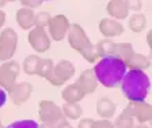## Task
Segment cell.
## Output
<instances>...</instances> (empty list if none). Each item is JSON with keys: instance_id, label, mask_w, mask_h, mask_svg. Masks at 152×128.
Instances as JSON below:
<instances>
[{"instance_id": "836d02e7", "label": "cell", "mask_w": 152, "mask_h": 128, "mask_svg": "<svg viewBox=\"0 0 152 128\" xmlns=\"http://www.w3.org/2000/svg\"><path fill=\"white\" fill-rule=\"evenodd\" d=\"M151 36H152V30H149V32H148V35H147V43H148L149 48L152 47V39H151Z\"/></svg>"}, {"instance_id": "ffe728a7", "label": "cell", "mask_w": 152, "mask_h": 128, "mask_svg": "<svg viewBox=\"0 0 152 128\" xmlns=\"http://www.w3.org/2000/svg\"><path fill=\"white\" fill-rule=\"evenodd\" d=\"M53 70H54V62L50 58H40L39 64H37L36 74L39 77H43L46 80H50L53 76Z\"/></svg>"}, {"instance_id": "277c9868", "label": "cell", "mask_w": 152, "mask_h": 128, "mask_svg": "<svg viewBox=\"0 0 152 128\" xmlns=\"http://www.w3.org/2000/svg\"><path fill=\"white\" fill-rule=\"evenodd\" d=\"M39 119L42 124H46L50 128H60L66 121L60 106L47 99L39 102Z\"/></svg>"}, {"instance_id": "9a60e30c", "label": "cell", "mask_w": 152, "mask_h": 128, "mask_svg": "<svg viewBox=\"0 0 152 128\" xmlns=\"http://www.w3.org/2000/svg\"><path fill=\"white\" fill-rule=\"evenodd\" d=\"M107 12L112 17L113 20L120 21L126 20L130 11H129L124 0H109V3L107 4Z\"/></svg>"}, {"instance_id": "f546056e", "label": "cell", "mask_w": 152, "mask_h": 128, "mask_svg": "<svg viewBox=\"0 0 152 128\" xmlns=\"http://www.w3.org/2000/svg\"><path fill=\"white\" fill-rule=\"evenodd\" d=\"M22 7H26V8H36V7H40L43 4V0H20Z\"/></svg>"}, {"instance_id": "6da1fadb", "label": "cell", "mask_w": 152, "mask_h": 128, "mask_svg": "<svg viewBox=\"0 0 152 128\" xmlns=\"http://www.w3.org/2000/svg\"><path fill=\"white\" fill-rule=\"evenodd\" d=\"M93 72L96 74L97 81L105 88H116L120 85L124 73L127 72L124 61L115 55H107L100 58L96 64Z\"/></svg>"}, {"instance_id": "d6986e66", "label": "cell", "mask_w": 152, "mask_h": 128, "mask_svg": "<svg viewBox=\"0 0 152 128\" xmlns=\"http://www.w3.org/2000/svg\"><path fill=\"white\" fill-rule=\"evenodd\" d=\"M61 110H62V114H64L66 120H72V121L79 120L82 117V113H83V109H82V106L79 103H69V102H65L62 105Z\"/></svg>"}, {"instance_id": "f1b7e54d", "label": "cell", "mask_w": 152, "mask_h": 128, "mask_svg": "<svg viewBox=\"0 0 152 128\" xmlns=\"http://www.w3.org/2000/svg\"><path fill=\"white\" fill-rule=\"evenodd\" d=\"M91 128H115L113 123H111L107 119H101V120H93Z\"/></svg>"}, {"instance_id": "484cf974", "label": "cell", "mask_w": 152, "mask_h": 128, "mask_svg": "<svg viewBox=\"0 0 152 128\" xmlns=\"http://www.w3.org/2000/svg\"><path fill=\"white\" fill-rule=\"evenodd\" d=\"M6 128H40V124L32 119H26V120L12 121L11 124H8Z\"/></svg>"}, {"instance_id": "7402d4cb", "label": "cell", "mask_w": 152, "mask_h": 128, "mask_svg": "<svg viewBox=\"0 0 152 128\" xmlns=\"http://www.w3.org/2000/svg\"><path fill=\"white\" fill-rule=\"evenodd\" d=\"M133 54H134V48L130 43H115V50H113L115 56L126 62Z\"/></svg>"}, {"instance_id": "2e32d148", "label": "cell", "mask_w": 152, "mask_h": 128, "mask_svg": "<svg viewBox=\"0 0 152 128\" xmlns=\"http://www.w3.org/2000/svg\"><path fill=\"white\" fill-rule=\"evenodd\" d=\"M61 96L65 102H69V103H79L80 101L83 99L86 94L82 91V88L76 83H72V84L66 85V87L62 90L61 92Z\"/></svg>"}, {"instance_id": "8992f818", "label": "cell", "mask_w": 152, "mask_h": 128, "mask_svg": "<svg viewBox=\"0 0 152 128\" xmlns=\"http://www.w3.org/2000/svg\"><path fill=\"white\" fill-rule=\"evenodd\" d=\"M76 69L72 62L68 59H61L58 64H54V70H53V76L48 80V83L54 87H61L64 85L66 81H69L75 76Z\"/></svg>"}, {"instance_id": "7c38bea8", "label": "cell", "mask_w": 152, "mask_h": 128, "mask_svg": "<svg viewBox=\"0 0 152 128\" xmlns=\"http://www.w3.org/2000/svg\"><path fill=\"white\" fill-rule=\"evenodd\" d=\"M98 29L100 32L104 35L105 39H112V37L122 36L124 33L123 25L118 22L113 18H102L98 24Z\"/></svg>"}, {"instance_id": "30bf717a", "label": "cell", "mask_w": 152, "mask_h": 128, "mask_svg": "<svg viewBox=\"0 0 152 128\" xmlns=\"http://www.w3.org/2000/svg\"><path fill=\"white\" fill-rule=\"evenodd\" d=\"M33 92V85L28 81H21V83H15L10 90L7 91V95L10 96V99L12 101V103L15 106H21V105L26 103L31 98Z\"/></svg>"}, {"instance_id": "ba28073f", "label": "cell", "mask_w": 152, "mask_h": 128, "mask_svg": "<svg viewBox=\"0 0 152 128\" xmlns=\"http://www.w3.org/2000/svg\"><path fill=\"white\" fill-rule=\"evenodd\" d=\"M28 41L31 44V47L36 52L42 54L50 50L51 47V39L48 36V33L46 32L44 28H32L28 33Z\"/></svg>"}, {"instance_id": "5b68a950", "label": "cell", "mask_w": 152, "mask_h": 128, "mask_svg": "<svg viewBox=\"0 0 152 128\" xmlns=\"http://www.w3.org/2000/svg\"><path fill=\"white\" fill-rule=\"evenodd\" d=\"M18 47V35L14 29L6 28L0 32V62L12 59Z\"/></svg>"}, {"instance_id": "d4e9b609", "label": "cell", "mask_w": 152, "mask_h": 128, "mask_svg": "<svg viewBox=\"0 0 152 128\" xmlns=\"http://www.w3.org/2000/svg\"><path fill=\"white\" fill-rule=\"evenodd\" d=\"M134 119L130 113L123 109V112L120 113L119 116L116 117V121L113 123V127L115 128H133L134 127Z\"/></svg>"}, {"instance_id": "ac0fdd59", "label": "cell", "mask_w": 152, "mask_h": 128, "mask_svg": "<svg viewBox=\"0 0 152 128\" xmlns=\"http://www.w3.org/2000/svg\"><path fill=\"white\" fill-rule=\"evenodd\" d=\"M124 64H126V68L130 69V70H145L151 66V61H149L148 56L134 52Z\"/></svg>"}, {"instance_id": "44dd1931", "label": "cell", "mask_w": 152, "mask_h": 128, "mask_svg": "<svg viewBox=\"0 0 152 128\" xmlns=\"http://www.w3.org/2000/svg\"><path fill=\"white\" fill-rule=\"evenodd\" d=\"M147 26V17L141 12H134L129 20V28L134 33H141Z\"/></svg>"}, {"instance_id": "9c48e42d", "label": "cell", "mask_w": 152, "mask_h": 128, "mask_svg": "<svg viewBox=\"0 0 152 128\" xmlns=\"http://www.w3.org/2000/svg\"><path fill=\"white\" fill-rule=\"evenodd\" d=\"M48 36L50 39L54 41H61L66 36L68 33V29L71 26V22L65 15L62 14H58L56 17H51V20L48 22Z\"/></svg>"}, {"instance_id": "603a6c76", "label": "cell", "mask_w": 152, "mask_h": 128, "mask_svg": "<svg viewBox=\"0 0 152 128\" xmlns=\"http://www.w3.org/2000/svg\"><path fill=\"white\" fill-rule=\"evenodd\" d=\"M39 59H40L39 55H28L26 58H25L24 62H22V65H21V69L24 70L25 74H28V76L36 74Z\"/></svg>"}, {"instance_id": "d6a6232c", "label": "cell", "mask_w": 152, "mask_h": 128, "mask_svg": "<svg viewBox=\"0 0 152 128\" xmlns=\"http://www.w3.org/2000/svg\"><path fill=\"white\" fill-rule=\"evenodd\" d=\"M4 22H6V12L0 10V30H1V28H3Z\"/></svg>"}, {"instance_id": "8fae6325", "label": "cell", "mask_w": 152, "mask_h": 128, "mask_svg": "<svg viewBox=\"0 0 152 128\" xmlns=\"http://www.w3.org/2000/svg\"><path fill=\"white\" fill-rule=\"evenodd\" d=\"M124 109L140 124H145L147 121H151L152 119V106L151 103H147L145 101H142V102H129V105Z\"/></svg>"}, {"instance_id": "4316f807", "label": "cell", "mask_w": 152, "mask_h": 128, "mask_svg": "<svg viewBox=\"0 0 152 128\" xmlns=\"http://www.w3.org/2000/svg\"><path fill=\"white\" fill-rule=\"evenodd\" d=\"M51 20V15L47 11H40L39 14L35 15V26L37 28H46Z\"/></svg>"}, {"instance_id": "d590c367", "label": "cell", "mask_w": 152, "mask_h": 128, "mask_svg": "<svg viewBox=\"0 0 152 128\" xmlns=\"http://www.w3.org/2000/svg\"><path fill=\"white\" fill-rule=\"evenodd\" d=\"M133 128H149L148 125H145V124H138V125H134Z\"/></svg>"}, {"instance_id": "e0dca14e", "label": "cell", "mask_w": 152, "mask_h": 128, "mask_svg": "<svg viewBox=\"0 0 152 128\" xmlns=\"http://www.w3.org/2000/svg\"><path fill=\"white\" fill-rule=\"evenodd\" d=\"M116 113V105L113 103L112 101L109 99L108 96H104V98H100L98 102H97V114L101 117V119H112Z\"/></svg>"}, {"instance_id": "ab89813d", "label": "cell", "mask_w": 152, "mask_h": 128, "mask_svg": "<svg viewBox=\"0 0 152 128\" xmlns=\"http://www.w3.org/2000/svg\"><path fill=\"white\" fill-rule=\"evenodd\" d=\"M0 128H4V127H3V124H1V123H0Z\"/></svg>"}, {"instance_id": "83f0119b", "label": "cell", "mask_w": 152, "mask_h": 128, "mask_svg": "<svg viewBox=\"0 0 152 128\" xmlns=\"http://www.w3.org/2000/svg\"><path fill=\"white\" fill-rule=\"evenodd\" d=\"M124 3L127 6L129 11L140 12L142 8V0H124Z\"/></svg>"}, {"instance_id": "e575fe53", "label": "cell", "mask_w": 152, "mask_h": 128, "mask_svg": "<svg viewBox=\"0 0 152 128\" xmlns=\"http://www.w3.org/2000/svg\"><path fill=\"white\" fill-rule=\"evenodd\" d=\"M60 128H73V127H72V125H71V124H69L68 121H65V123H64V124H62V125H61Z\"/></svg>"}, {"instance_id": "4dcf8cb0", "label": "cell", "mask_w": 152, "mask_h": 128, "mask_svg": "<svg viewBox=\"0 0 152 128\" xmlns=\"http://www.w3.org/2000/svg\"><path fill=\"white\" fill-rule=\"evenodd\" d=\"M91 124H93V119H82L79 121V124H77V128H91Z\"/></svg>"}, {"instance_id": "60d3db41", "label": "cell", "mask_w": 152, "mask_h": 128, "mask_svg": "<svg viewBox=\"0 0 152 128\" xmlns=\"http://www.w3.org/2000/svg\"><path fill=\"white\" fill-rule=\"evenodd\" d=\"M43 1H51V0H43Z\"/></svg>"}, {"instance_id": "1f68e13d", "label": "cell", "mask_w": 152, "mask_h": 128, "mask_svg": "<svg viewBox=\"0 0 152 128\" xmlns=\"http://www.w3.org/2000/svg\"><path fill=\"white\" fill-rule=\"evenodd\" d=\"M7 98H8L7 92H6L3 88L0 87V108H3L4 105H6V102H7Z\"/></svg>"}, {"instance_id": "8d00e7d4", "label": "cell", "mask_w": 152, "mask_h": 128, "mask_svg": "<svg viewBox=\"0 0 152 128\" xmlns=\"http://www.w3.org/2000/svg\"><path fill=\"white\" fill-rule=\"evenodd\" d=\"M6 3H7L6 0H0V8L3 7V6H4V4H6Z\"/></svg>"}, {"instance_id": "7a4b0ae2", "label": "cell", "mask_w": 152, "mask_h": 128, "mask_svg": "<svg viewBox=\"0 0 152 128\" xmlns=\"http://www.w3.org/2000/svg\"><path fill=\"white\" fill-rule=\"evenodd\" d=\"M122 92L129 102H142L151 90V80L144 70H129L120 81Z\"/></svg>"}, {"instance_id": "3957f363", "label": "cell", "mask_w": 152, "mask_h": 128, "mask_svg": "<svg viewBox=\"0 0 152 128\" xmlns=\"http://www.w3.org/2000/svg\"><path fill=\"white\" fill-rule=\"evenodd\" d=\"M68 43L72 50L77 51L88 64H94L100 59L97 55L96 46L91 44L90 39H88L87 33L84 32V29L77 24H72L68 29Z\"/></svg>"}, {"instance_id": "5bb4252c", "label": "cell", "mask_w": 152, "mask_h": 128, "mask_svg": "<svg viewBox=\"0 0 152 128\" xmlns=\"http://www.w3.org/2000/svg\"><path fill=\"white\" fill-rule=\"evenodd\" d=\"M35 11L32 8H26V7H21L15 14V20L17 24L21 29L24 30H31L35 26Z\"/></svg>"}, {"instance_id": "f35d334b", "label": "cell", "mask_w": 152, "mask_h": 128, "mask_svg": "<svg viewBox=\"0 0 152 128\" xmlns=\"http://www.w3.org/2000/svg\"><path fill=\"white\" fill-rule=\"evenodd\" d=\"M6 1H10V3H12V1H17V0H6Z\"/></svg>"}, {"instance_id": "74e56055", "label": "cell", "mask_w": 152, "mask_h": 128, "mask_svg": "<svg viewBox=\"0 0 152 128\" xmlns=\"http://www.w3.org/2000/svg\"><path fill=\"white\" fill-rule=\"evenodd\" d=\"M40 128H50V127H47L46 124H40Z\"/></svg>"}, {"instance_id": "cb8c5ba5", "label": "cell", "mask_w": 152, "mask_h": 128, "mask_svg": "<svg viewBox=\"0 0 152 128\" xmlns=\"http://www.w3.org/2000/svg\"><path fill=\"white\" fill-rule=\"evenodd\" d=\"M113 50H115V43L112 40H109V39H102L96 46V51L98 58H102V56L107 55H113Z\"/></svg>"}, {"instance_id": "4fadbf2b", "label": "cell", "mask_w": 152, "mask_h": 128, "mask_svg": "<svg viewBox=\"0 0 152 128\" xmlns=\"http://www.w3.org/2000/svg\"><path fill=\"white\" fill-rule=\"evenodd\" d=\"M75 83L82 88V91H83L86 95L96 92L97 87H98V81H97L93 69H86V70H83V72L80 73L79 79H77Z\"/></svg>"}, {"instance_id": "52a82bcc", "label": "cell", "mask_w": 152, "mask_h": 128, "mask_svg": "<svg viewBox=\"0 0 152 128\" xmlns=\"http://www.w3.org/2000/svg\"><path fill=\"white\" fill-rule=\"evenodd\" d=\"M21 65L17 61H6L0 65V87L7 92L17 83V77L20 76Z\"/></svg>"}]
</instances>
